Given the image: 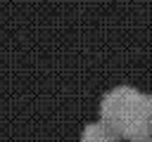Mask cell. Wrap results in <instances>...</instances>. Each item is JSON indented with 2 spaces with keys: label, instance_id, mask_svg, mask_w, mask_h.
Listing matches in <instances>:
<instances>
[{
  "label": "cell",
  "instance_id": "1",
  "mask_svg": "<svg viewBox=\"0 0 152 142\" xmlns=\"http://www.w3.org/2000/svg\"><path fill=\"white\" fill-rule=\"evenodd\" d=\"M100 121L116 133L121 140H135L152 135V102L150 95L131 88L119 85L109 90L100 102Z\"/></svg>",
  "mask_w": 152,
  "mask_h": 142
},
{
  "label": "cell",
  "instance_id": "2",
  "mask_svg": "<svg viewBox=\"0 0 152 142\" xmlns=\"http://www.w3.org/2000/svg\"><path fill=\"white\" fill-rule=\"evenodd\" d=\"M81 142H119V137L112 128H107L102 121H97V123H88L83 128Z\"/></svg>",
  "mask_w": 152,
  "mask_h": 142
},
{
  "label": "cell",
  "instance_id": "3",
  "mask_svg": "<svg viewBox=\"0 0 152 142\" xmlns=\"http://www.w3.org/2000/svg\"><path fill=\"white\" fill-rule=\"evenodd\" d=\"M131 142H152V135H145V137H135V140H131Z\"/></svg>",
  "mask_w": 152,
  "mask_h": 142
},
{
  "label": "cell",
  "instance_id": "4",
  "mask_svg": "<svg viewBox=\"0 0 152 142\" xmlns=\"http://www.w3.org/2000/svg\"><path fill=\"white\" fill-rule=\"evenodd\" d=\"M150 102H152V97H150Z\"/></svg>",
  "mask_w": 152,
  "mask_h": 142
}]
</instances>
